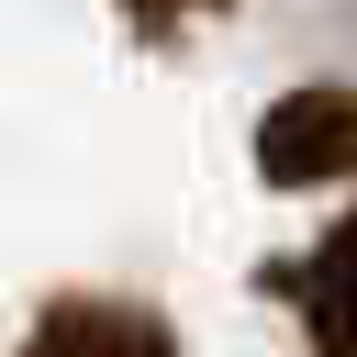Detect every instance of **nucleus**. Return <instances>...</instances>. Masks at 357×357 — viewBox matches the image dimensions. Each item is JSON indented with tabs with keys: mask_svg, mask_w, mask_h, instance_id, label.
<instances>
[{
	"mask_svg": "<svg viewBox=\"0 0 357 357\" xmlns=\"http://www.w3.org/2000/svg\"><path fill=\"white\" fill-rule=\"evenodd\" d=\"M257 178L268 190H335L357 178V89L346 78H301L257 112Z\"/></svg>",
	"mask_w": 357,
	"mask_h": 357,
	"instance_id": "1",
	"label": "nucleus"
},
{
	"mask_svg": "<svg viewBox=\"0 0 357 357\" xmlns=\"http://www.w3.org/2000/svg\"><path fill=\"white\" fill-rule=\"evenodd\" d=\"M33 346L45 357H178V335L156 312H134V301H56Z\"/></svg>",
	"mask_w": 357,
	"mask_h": 357,
	"instance_id": "2",
	"label": "nucleus"
},
{
	"mask_svg": "<svg viewBox=\"0 0 357 357\" xmlns=\"http://www.w3.org/2000/svg\"><path fill=\"white\" fill-rule=\"evenodd\" d=\"M290 279H301L290 301H301L312 346H324V357H357V212H346V223H335V234H324Z\"/></svg>",
	"mask_w": 357,
	"mask_h": 357,
	"instance_id": "3",
	"label": "nucleus"
},
{
	"mask_svg": "<svg viewBox=\"0 0 357 357\" xmlns=\"http://www.w3.org/2000/svg\"><path fill=\"white\" fill-rule=\"evenodd\" d=\"M134 22H178V11H223V0H123Z\"/></svg>",
	"mask_w": 357,
	"mask_h": 357,
	"instance_id": "4",
	"label": "nucleus"
},
{
	"mask_svg": "<svg viewBox=\"0 0 357 357\" xmlns=\"http://www.w3.org/2000/svg\"><path fill=\"white\" fill-rule=\"evenodd\" d=\"M335 22H346V33H357V0H335Z\"/></svg>",
	"mask_w": 357,
	"mask_h": 357,
	"instance_id": "5",
	"label": "nucleus"
}]
</instances>
